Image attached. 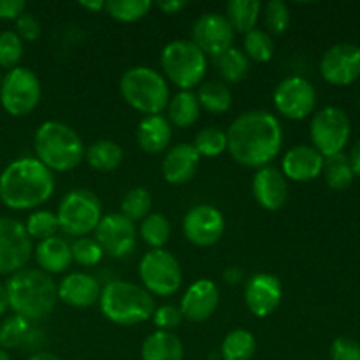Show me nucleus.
<instances>
[{"label":"nucleus","mask_w":360,"mask_h":360,"mask_svg":"<svg viewBox=\"0 0 360 360\" xmlns=\"http://www.w3.org/2000/svg\"><path fill=\"white\" fill-rule=\"evenodd\" d=\"M283 287L280 278L271 273H257L245 283V304L253 316L266 319L281 304Z\"/></svg>","instance_id":"18"},{"label":"nucleus","mask_w":360,"mask_h":360,"mask_svg":"<svg viewBox=\"0 0 360 360\" xmlns=\"http://www.w3.org/2000/svg\"><path fill=\"white\" fill-rule=\"evenodd\" d=\"M70 252H72V262L79 264L83 267L97 266L104 257L101 245L95 241V238H77L76 241L70 245Z\"/></svg>","instance_id":"42"},{"label":"nucleus","mask_w":360,"mask_h":360,"mask_svg":"<svg viewBox=\"0 0 360 360\" xmlns=\"http://www.w3.org/2000/svg\"><path fill=\"white\" fill-rule=\"evenodd\" d=\"M34 253L30 236L16 218H0V274H16L25 269Z\"/></svg>","instance_id":"12"},{"label":"nucleus","mask_w":360,"mask_h":360,"mask_svg":"<svg viewBox=\"0 0 360 360\" xmlns=\"http://www.w3.org/2000/svg\"><path fill=\"white\" fill-rule=\"evenodd\" d=\"M95 241L101 245L104 255L123 259L136 248L137 229L122 213L105 214L95 229Z\"/></svg>","instance_id":"14"},{"label":"nucleus","mask_w":360,"mask_h":360,"mask_svg":"<svg viewBox=\"0 0 360 360\" xmlns=\"http://www.w3.org/2000/svg\"><path fill=\"white\" fill-rule=\"evenodd\" d=\"M162 76L179 90H193L204 83L207 72V56L186 39L172 41L162 49Z\"/></svg>","instance_id":"7"},{"label":"nucleus","mask_w":360,"mask_h":360,"mask_svg":"<svg viewBox=\"0 0 360 360\" xmlns=\"http://www.w3.org/2000/svg\"><path fill=\"white\" fill-rule=\"evenodd\" d=\"M151 206H153L151 193L146 188L136 186L123 195L122 204H120V213L136 224L139 220L143 221L151 213Z\"/></svg>","instance_id":"39"},{"label":"nucleus","mask_w":360,"mask_h":360,"mask_svg":"<svg viewBox=\"0 0 360 360\" xmlns=\"http://www.w3.org/2000/svg\"><path fill=\"white\" fill-rule=\"evenodd\" d=\"M9 309L14 315L35 322L51 315L58 302L56 283L41 269H21L6 283Z\"/></svg>","instance_id":"3"},{"label":"nucleus","mask_w":360,"mask_h":360,"mask_svg":"<svg viewBox=\"0 0 360 360\" xmlns=\"http://www.w3.org/2000/svg\"><path fill=\"white\" fill-rule=\"evenodd\" d=\"M153 323L157 327V330H165V333H172L176 327L181 326L183 319L181 311H179V306L176 304H164L160 308L155 309L153 313Z\"/></svg>","instance_id":"44"},{"label":"nucleus","mask_w":360,"mask_h":360,"mask_svg":"<svg viewBox=\"0 0 360 360\" xmlns=\"http://www.w3.org/2000/svg\"><path fill=\"white\" fill-rule=\"evenodd\" d=\"M123 148L111 139H101L84 150V160L94 171L112 172L123 164Z\"/></svg>","instance_id":"28"},{"label":"nucleus","mask_w":360,"mask_h":360,"mask_svg":"<svg viewBox=\"0 0 360 360\" xmlns=\"http://www.w3.org/2000/svg\"><path fill=\"white\" fill-rule=\"evenodd\" d=\"M151 7L150 0H108L104 11L120 23H134L143 20Z\"/></svg>","instance_id":"37"},{"label":"nucleus","mask_w":360,"mask_h":360,"mask_svg":"<svg viewBox=\"0 0 360 360\" xmlns=\"http://www.w3.org/2000/svg\"><path fill=\"white\" fill-rule=\"evenodd\" d=\"M9 309V301H7V292H6V285L0 283V316Z\"/></svg>","instance_id":"52"},{"label":"nucleus","mask_w":360,"mask_h":360,"mask_svg":"<svg viewBox=\"0 0 360 360\" xmlns=\"http://www.w3.org/2000/svg\"><path fill=\"white\" fill-rule=\"evenodd\" d=\"M27 9L23 0H0V20L16 21Z\"/></svg>","instance_id":"47"},{"label":"nucleus","mask_w":360,"mask_h":360,"mask_svg":"<svg viewBox=\"0 0 360 360\" xmlns=\"http://www.w3.org/2000/svg\"><path fill=\"white\" fill-rule=\"evenodd\" d=\"M42 333H39L30 320L20 315H11L0 323V348L2 350H18L27 348L34 350L41 345Z\"/></svg>","instance_id":"24"},{"label":"nucleus","mask_w":360,"mask_h":360,"mask_svg":"<svg viewBox=\"0 0 360 360\" xmlns=\"http://www.w3.org/2000/svg\"><path fill=\"white\" fill-rule=\"evenodd\" d=\"M165 109H167L169 123L179 129H188L193 123H197L202 111L197 95L192 90H179L174 97L169 98Z\"/></svg>","instance_id":"29"},{"label":"nucleus","mask_w":360,"mask_h":360,"mask_svg":"<svg viewBox=\"0 0 360 360\" xmlns=\"http://www.w3.org/2000/svg\"><path fill=\"white\" fill-rule=\"evenodd\" d=\"M139 236L151 250H160L171 238V221L160 213H150L139 225Z\"/></svg>","instance_id":"34"},{"label":"nucleus","mask_w":360,"mask_h":360,"mask_svg":"<svg viewBox=\"0 0 360 360\" xmlns=\"http://www.w3.org/2000/svg\"><path fill=\"white\" fill-rule=\"evenodd\" d=\"M172 139V127L162 115L144 116L137 127V143L150 155L164 153Z\"/></svg>","instance_id":"26"},{"label":"nucleus","mask_w":360,"mask_h":360,"mask_svg":"<svg viewBox=\"0 0 360 360\" xmlns=\"http://www.w3.org/2000/svg\"><path fill=\"white\" fill-rule=\"evenodd\" d=\"M155 6H157L158 9L165 14H176V13H179L181 9H185L188 4H186L185 0H160V2H157Z\"/></svg>","instance_id":"49"},{"label":"nucleus","mask_w":360,"mask_h":360,"mask_svg":"<svg viewBox=\"0 0 360 360\" xmlns=\"http://www.w3.org/2000/svg\"><path fill=\"white\" fill-rule=\"evenodd\" d=\"M348 162H350V167L354 171V174L360 176V141L352 148L350 155H348Z\"/></svg>","instance_id":"50"},{"label":"nucleus","mask_w":360,"mask_h":360,"mask_svg":"<svg viewBox=\"0 0 360 360\" xmlns=\"http://www.w3.org/2000/svg\"><path fill=\"white\" fill-rule=\"evenodd\" d=\"M79 7L91 11V13H101L105 9V0H83V2H79Z\"/></svg>","instance_id":"51"},{"label":"nucleus","mask_w":360,"mask_h":360,"mask_svg":"<svg viewBox=\"0 0 360 360\" xmlns=\"http://www.w3.org/2000/svg\"><path fill=\"white\" fill-rule=\"evenodd\" d=\"M199 164L200 157L192 144H176L165 153L162 162V176L171 185H185L195 176Z\"/></svg>","instance_id":"23"},{"label":"nucleus","mask_w":360,"mask_h":360,"mask_svg":"<svg viewBox=\"0 0 360 360\" xmlns=\"http://www.w3.org/2000/svg\"><path fill=\"white\" fill-rule=\"evenodd\" d=\"M55 192V176L35 157H21L0 172V200L14 211L37 210Z\"/></svg>","instance_id":"2"},{"label":"nucleus","mask_w":360,"mask_h":360,"mask_svg":"<svg viewBox=\"0 0 360 360\" xmlns=\"http://www.w3.org/2000/svg\"><path fill=\"white\" fill-rule=\"evenodd\" d=\"M58 301L72 308H90L101 299L102 287L97 278L88 273H70L56 285Z\"/></svg>","instance_id":"22"},{"label":"nucleus","mask_w":360,"mask_h":360,"mask_svg":"<svg viewBox=\"0 0 360 360\" xmlns=\"http://www.w3.org/2000/svg\"><path fill=\"white\" fill-rule=\"evenodd\" d=\"M330 360H360V345L350 338H336L330 345Z\"/></svg>","instance_id":"46"},{"label":"nucleus","mask_w":360,"mask_h":360,"mask_svg":"<svg viewBox=\"0 0 360 360\" xmlns=\"http://www.w3.org/2000/svg\"><path fill=\"white\" fill-rule=\"evenodd\" d=\"M192 146L200 158H217L227 151V134L218 127H204L197 132Z\"/></svg>","instance_id":"38"},{"label":"nucleus","mask_w":360,"mask_h":360,"mask_svg":"<svg viewBox=\"0 0 360 360\" xmlns=\"http://www.w3.org/2000/svg\"><path fill=\"white\" fill-rule=\"evenodd\" d=\"M35 158L51 172L74 171L84 160V144L79 134L67 123L48 120L34 136Z\"/></svg>","instance_id":"4"},{"label":"nucleus","mask_w":360,"mask_h":360,"mask_svg":"<svg viewBox=\"0 0 360 360\" xmlns=\"http://www.w3.org/2000/svg\"><path fill=\"white\" fill-rule=\"evenodd\" d=\"M0 360H11L9 354L6 350H2V348H0Z\"/></svg>","instance_id":"54"},{"label":"nucleus","mask_w":360,"mask_h":360,"mask_svg":"<svg viewBox=\"0 0 360 360\" xmlns=\"http://www.w3.org/2000/svg\"><path fill=\"white\" fill-rule=\"evenodd\" d=\"M221 276H224L225 283L231 285V287H236V285L245 281V273H243V269L239 266H229Z\"/></svg>","instance_id":"48"},{"label":"nucleus","mask_w":360,"mask_h":360,"mask_svg":"<svg viewBox=\"0 0 360 360\" xmlns=\"http://www.w3.org/2000/svg\"><path fill=\"white\" fill-rule=\"evenodd\" d=\"M195 95L200 109H206L211 115H224L232 108V91L224 81H204Z\"/></svg>","instance_id":"31"},{"label":"nucleus","mask_w":360,"mask_h":360,"mask_svg":"<svg viewBox=\"0 0 360 360\" xmlns=\"http://www.w3.org/2000/svg\"><path fill=\"white\" fill-rule=\"evenodd\" d=\"M359 104H360V101H359Z\"/></svg>","instance_id":"56"},{"label":"nucleus","mask_w":360,"mask_h":360,"mask_svg":"<svg viewBox=\"0 0 360 360\" xmlns=\"http://www.w3.org/2000/svg\"><path fill=\"white\" fill-rule=\"evenodd\" d=\"M101 311L109 322L116 326H137L153 316L155 299L144 287L130 281L115 280L102 287Z\"/></svg>","instance_id":"5"},{"label":"nucleus","mask_w":360,"mask_h":360,"mask_svg":"<svg viewBox=\"0 0 360 360\" xmlns=\"http://www.w3.org/2000/svg\"><path fill=\"white\" fill-rule=\"evenodd\" d=\"M276 111L288 120H304L316 105V91L302 76H288L281 81L273 94Z\"/></svg>","instance_id":"13"},{"label":"nucleus","mask_w":360,"mask_h":360,"mask_svg":"<svg viewBox=\"0 0 360 360\" xmlns=\"http://www.w3.org/2000/svg\"><path fill=\"white\" fill-rule=\"evenodd\" d=\"M192 42L206 56H218L234 42V30L227 18L218 13H206L192 27Z\"/></svg>","instance_id":"17"},{"label":"nucleus","mask_w":360,"mask_h":360,"mask_svg":"<svg viewBox=\"0 0 360 360\" xmlns=\"http://www.w3.org/2000/svg\"><path fill=\"white\" fill-rule=\"evenodd\" d=\"M266 27L271 34L281 35L290 27V9L283 0H271L264 6Z\"/></svg>","instance_id":"43"},{"label":"nucleus","mask_w":360,"mask_h":360,"mask_svg":"<svg viewBox=\"0 0 360 360\" xmlns=\"http://www.w3.org/2000/svg\"><path fill=\"white\" fill-rule=\"evenodd\" d=\"M274 51H276V44H274L269 32L262 30V28H253L252 32L245 34L243 53L248 56V60L266 63L273 58Z\"/></svg>","instance_id":"35"},{"label":"nucleus","mask_w":360,"mask_h":360,"mask_svg":"<svg viewBox=\"0 0 360 360\" xmlns=\"http://www.w3.org/2000/svg\"><path fill=\"white\" fill-rule=\"evenodd\" d=\"M23 225L27 234L30 236V239H37V241H44V239L53 238L60 231L56 213H53L49 210L34 211V213L28 214L27 221Z\"/></svg>","instance_id":"40"},{"label":"nucleus","mask_w":360,"mask_h":360,"mask_svg":"<svg viewBox=\"0 0 360 360\" xmlns=\"http://www.w3.org/2000/svg\"><path fill=\"white\" fill-rule=\"evenodd\" d=\"M320 74L334 86H348L360 77V46L352 42L334 44L320 60Z\"/></svg>","instance_id":"15"},{"label":"nucleus","mask_w":360,"mask_h":360,"mask_svg":"<svg viewBox=\"0 0 360 360\" xmlns=\"http://www.w3.org/2000/svg\"><path fill=\"white\" fill-rule=\"evenodd\" d=\"M252 192L260 207L278 211L285 206L288 197V183L283 172L274 165L257 169L252 181Z\"/></svg>","instance_id":"20"},{"label":"nucleus","mask_w":360,"mask_h":360,"mask_svg":"<svg viewBox=\"0 0 360 360\" xmlns=\"http://www.w3.org/2000/svg\"><path fill=\"white\" fill-rule=\"evenodd\" d=\"M2 77H4V76H2V74H0V84H2Z\"/></svg>","instance_id":"55"},{"label":"nucleus","mask_w":360,"mask_h":360,"mask_svg":"<svg viewBox=\"0 0 360 360\" xmlns=\"http://www.w3.org/2000/svg\"><path fill=\"white\" fill-rule=\"evenodd\" d=\"M42 86L37 74L28 67L7 70L0 84V104L11 116H27L39 105Z\"/></svg>","instance_id":"9"},{"label":"nucleus","mask_w":360,"mask_h":360,"mask_svg":"<svg viewBox=\"0 0 360 360\" xmlns=\"http://www.w3.org/2000/svg\"><path fill=\"white\" fill-rule=\"evenodd\" d=\"M260 13H262V4L257 0H231L227 4V18L229 25L232 27L234 34H248L253 28H257Z\"/></svg>","instance_id":"30"},{"label":"nucleus","mask_w":360,"mask_h":360,"mask_svg":"<svg viewBox=\"0 0 360 360\" xmlns=\"http://www.w3.org/2000/svg\"><path fill=\"white\" fill-rule=\"evenodd\" d=\"M322 172L326 176L327 186L333 190H347L355 178L350 162L345 153H338L334 157L326 158Z\"/></svg>","instance_id":"36"},{"label":"nucleus","mask_w":360,"mask_h":360,"mask_svg":"<svg viewBox=\"0 0 360 360\" xmlns=\"http://www.w3.org/2000/svg\"><path fill=\"white\" fill-rule=\"evenodd\" d=\"M28 360H60L56 355L53 354H48V352H35L34 355H30V359Z\"/></svg>","instance_id":"53"},{"label":"nucleus","mask_w":360,"mask_h":360,"mask_svg":"<svg viewBox=\"0 0 360 360\" xmlns=\"http://www.w3.org/2000/svg\"><path fill=\"white\" fill-rule=\"evenodd\" d=\"M18 37L23 42H35L42 34V27L39 23L37 18L30 13H23L16 20V30Z\"/></svg>","instance_id":"45"},{"label":"nucleus","mask_w":360,"mask_h":360,"mask_svg":"<svg viewBox=\"0 0 360 360\" xmlns=\"http://www.w3.org/2000/svg\"><path fill=\"white\" fill-rule=\"evenodd\" d=\"M56 218L63 234L76 239L86 238L90 232H95L98 221L102 220V204L90 190H70L60 200Z\"/></svg>","instance_id":"8"},{"label":"nucleus","mask_w":360,"mask_h":360,"mask_svg":"<svg viewBox=\"0 0 360 360\" xmlns=\"http://www.w3.org/2000/svg\"><path fill=\"white\" fill-rule=\"evenodd\" d=\"M120 94L123 101L143 112L144 116H155L165 111L169 104V83L162 72L146 65H136L125 70L120 79Z\"/></svg>","instance_id":"6"},{"label":"nucleus","mask_w":360,"mask_h":360,"mask_svg":"<svg viewBox=\"0 0 360 360\" xmlns=\"http://www.w3.org/2000/svg\"><path fill=\"white\" fill-rule=\"evenodd\" d=\"M323 162H326V158L315 148L299 144V146L290 148L283 155L280 171L283 172L285 178L295 183L313 181L322 174Z\"/></svg>","instance_id":"21"},{"label":"nucleus","mask_w":360,"mask_h":360,"mask_svg":"<svg viewBox=\"0 0 360 360\" xmlns=\"http://www.w3.org/2000/svg\"><path fill=\"white\" fill-rule=\"evenodd\" d=\"M227 151L245 167H266L283 146V127L269 111L253 109L239 115L227 132Z\"/></svg>","instance_id":"1"},{"label":"nucleus","mask_w":360,"mask_h":360,"mask_svg":"<svg viewBox=\"0 0 360 360\" xmlns=\"http://www.w3.org/2000/svg\"><path fill=\"white\" fill-rule=\"evenodd\" d=\"M214 67H217L218 74L221 79L227 83H239L245 79L250 72V60L248 56L243 53V49L238 48H229L221 55L214 56Z\"/></svg>","instance_id":"32"},{"label":"nucleus","mask_w":360,"mask_h":360,"mask_svg":"<svg viewBox=\"0 0 360 360\" xmlns=\"http://www.w3.org/2000/svg\"><path fill=\"white\" fill-rule=\"evenodd\" d=\"M225 218L211 204H197L183 218V234L192 245L207 248L224 238Z\"/></svg>","instance_id":"16"},{"label":"nucleus","mask_w":360,"mask_h":360,"mask_svg":"<svg viewBox=\"0 0 360 360\" xmlns=\"http://www.w3.org/2000/svg\"><path fill=\"white\" fill-rule=\"evenodd\" d=\"M185 348L174 333L155 330L141 345V360H183Z\"/></svg>","instance_id":"27"},{"label":"nucleus","mask_w":360,"mask_h":360,"mask_svg":"<svg viewBox=\"0 0 360 360\" xmlns=\"http://www.w3.org/2000/svg\"><path fill=\"white\" fill-rule=\"evenodd\" d=\"M34 255L39 269L44 271L49 276L65 273L72 264L70 243L62 236H53L44 241H39V245L34 250Z\"/></svg>","instance_id":"25"},{"label":"nucleus","mask_w":360,"mask_h":360,"mask_svg":"<svg viewBox=\"0 0 360 360\" xmlns=\"http://www.w3.org/2000/svg\"><path fill=\"white\" fill-rule=\"evenodd\" d=\"M257 352V341L250 330L236 329L224 338L220 354L224 360H252Z\"/></svg>","instance_id":"33"},{"label":"nucleus","mask_w":360,"mask_h":360,"mask_svg":"<svg viewBox=\"0 0 360 360\" xmlns=\"http://www.w3.org/2000/svg\"><path fill=\"white\" fill-rule=\"evenodd\" d=\"M139 278L150 294L169 297L181 287L183 271L171 252L164 248L150 250L139 262Z\"/></svg>","instance_id":"10"},{"label":"nucleus","mask_w":360,"mask_h":360,"mask_svg":"<svg viewBox=\"0 0 360 360\" xmlns=\"http://www.w3.org/2000/svg\"><path fill=\"white\" fill-rule=\"evenodd\" d=\"M23 56V41L14 30L0 32V67L14 69Z\"/></svg>","instance_id":"41"},{"label":"nucleus","mask_w":360,"mask_h":360,"mask_svg":"<svg viewBox=\"0 0 360 360\" xmlns=\"http://www.w3.org/2000/svg\"><path fill=\"white\" fill-rule=\"evenodd\" d=\"M352 127L347 112L336 105H327L315 112L309 125L313 148L323 158L343 153L348 139H350Z\"/></svg>","instance_id":"11"},{"label":"nucleus","mask_w":360,"mask_h":360,"mask_svg":"<svg viewBox=\"0 0 360 360\" xmlns=\"http://www.w3.org/2000/svg\"><path fill=\"white\" fill-rule=\"evenodd\" d=\"M218 306H220L218 285L213 280L200 278L186 288L181 302H179V311H181L183 319L188 320V322L200 323L211 319Z\"/></svg>","instance_id":"19"}]
</instances>
